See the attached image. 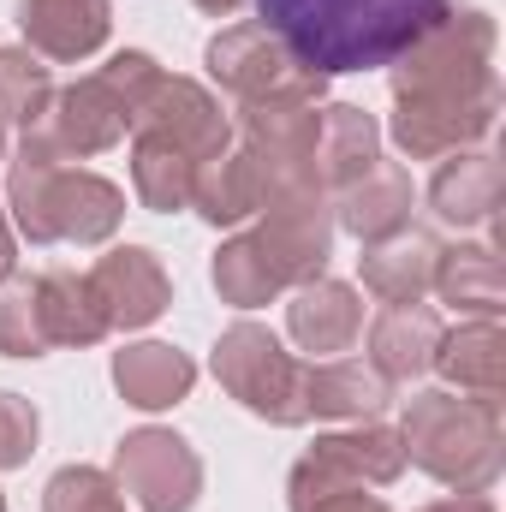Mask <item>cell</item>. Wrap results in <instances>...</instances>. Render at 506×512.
I'll use <instances>...</instances> for the list:
<instances>
[{
    "mask_svg": "<svg viewBox=\"0 0 506 512\" xmlns=\"http://www.w3.org/2000/svg\"><path fill=\"white\" fill-rule=\"evenodd\" d=\"M387 84H393V143L411 161H441L483 143L501 120L495 18L447 12L387 66Z\"/></svg>",
    "mask_w": 506,
    "mask_h": 512,
    "instance_id": "6da1fadb",
    "label": "cell"
},
{
    "mask_svg": "<svg viewBox=\"0 0 506 512\" xmlns=\"http://www.w3.org/2000/svg\"><path fill=\"white\" fill-rule=\"evenodd\" d=\"M447 12V0H256V24L322 78L393 66Z\"/></svg>",
    "mask_w": 506,
    "mask_h": 512,
    "instance_id": "7a4b0ae2",
    "label": "cell"
},
{
    "mask_svg": "<svg viewBox=\"0 0 506 512\" xmlns=\"http://www.w3.org/2000/svg\"><path fill=\"white\" fill-rule=\"evenodd\" d=\"M6 215L30 245H108L126 221V191L102 173L66 167V149L30 126L6 161Z\"/></svg>",
    "mask_w": 506,
    "mask_h": 512,
    "instance_id": "3957f363",
    "label": "cell"
},
{
    "mask_svg": "<svg viewBox=\"0 0 506 512\" xmlns=\"http://www.w3.org/2000/svg\"><path fill=\"white\" fill-rule=\"evenodd\" d=\"M405 465L423 477L459 489V495H489L506 465V435H501V405L489 399H459L447 387L417 393L399 423Z\"/></svg>",
    "mask_w": 506,
    "mask_h": 512,
    "instance_id": "277c9868",
    "label": "cell"
},
{
    "mask_svg": "<svg viewBox=\"0 0 506 512\" xmlns=\"http://www.w3.org/2000/svg\"><path fill=\"white\" fill-rule=\"evenodd\" d=\"M215 376L262 423H280V429L310 423L304 417V364L274 340V328H262L251 316L215 340Z\"/></svg>",
    "mask_w": 506,
    "mask_h": 512,
    "instance_id": "5b68a950",
    "label": "cell"
},
{
    "mask_svg": "<svg viewBox=\"0 0 506 512\" xmlns=\"http://www.w3.org/2000/svg\"><path fill=\"white\" fill-rule=\"evenodd\" d=\"M399 477H405V441H399V429L364 417L352 429L316 435V447L286 477V507H304V501L334 495V489H387Z\"/></svg>",
    "mask_w": 506,
    "mask_h": 512,
    "instance_id": "8992f818",
    "label": "cell"
},
{
    "mask_svg": "<svg viewBox=\"0 0 506 512\" xmlns=\"http://www.w3.org/2000/svg\"><path fill=\"white\" fill-rule=\"evenodd\" d=\"M203 66L209 78L233 96V102H262V96H298V102H322L328 96V78L298 66L292 48L262 30V24H233L221 30L209 48H203Z\"/></svg>",
    "mask_w": 506,
    "mask_h": 512,
    "instance_id": "52a82bcc",
    "label": "cell"
},
{
    "mask_svg": "<svg viewBox=\"0 0 506 512\" xmlns=\"http://www.w3.org/2000/svg\"><path fill=\"white\" fill-rule=\"evenodd\" d=\"M114 483L143 512H191L203 495V459L173 429H131L114 453Z\"/></svg>",
    "mask_w": 506,
    "mask_h": 512,
    "instance_id": "ba28073f",
    "label": "cell"
},
{
    "mask_svg": "<svg viewBox=\"0 0 506 512\" xmlns=\"http://www.w3.org/2000/svg\"><path fill=\"white\" fill-rule=\"evenodd\" d=\"M316 131H322V102H298V96L239 102V149L256 161L262 191L280 179H316Z\"/></svg>",
    "mask_w": 506,
    "mask_h": 512,
    "instance_id": "9c48e42d",
    "label": "cell"
},
{
    "mask_svg": "<svg viewBox=\"0 0 506 512\" xmlns=\"http://www.w3.org/2000/svg\"><path fill=\"white\" fill-rule=\"evenodd\" d=\"M131 131H149V137L173 143V149L191 155L197 167L233 149V120H227V108H221L203 84L167 78V72H161V84L149 90V102H143V114H137Z\"/></svg>",
    "mask_w": 506,
    "mask_h": 512,
    "instance_id": "30bf717a",
    "label": "cell"
},
{
    "mask_svg": "<svg viewBox=\"0 0 506 512\" xmlns=\"http://www.w3.org/2000/svg\"><path fill=\"white\" fill-rule=\"evenodd\" d=\"M131 126H137L131 108L120 102V90H114L102 72H90V78L54 90V102H48V114H42V131L66 149V161L108 155L114 143H126Z\"/></svg>",
    "mask_w": 506,
    "mask_h": 512,
    "instance_id": "8fae6325",
    "label": "cell"
},
{
    "mask_svg": "<svg viewBox=\"0 0 506 512\" xmlns=\"http://www.w3.org/2000/svg\"><path fill=\"white\" fill-rule=\"evenodd\" d=\"M84 280H90V292H96L108 328H149V322L173 304V280H167L161 256L143 251V245H120V251H108Z\"/></svg>",
    "mask_w": 506,
    "mask_h": 512,
    "instance_id": "7c38bea8",
    "label": "cell"
},
{
    "mask_svg": "<svg viewBox=\"0 0 506 512\" xmlns=\"http://www.w3.org/2000/svg\"><path fill=\"white\" fill-rule=\"evenodd\" d=\"M18 30L30 54H42L48 66H72L108 42L114 0H18Z\"/></svg>",
    "mask_w": 506,
    "mask_h": 512,
    "instance_id": "4fadbf2b",
    "label": "cell"
},
{
    "mask_svg": "<svg viewBox=\"0 0 506 512\" xmlns=\"http://www.w3.org/2000/svg\"><path fill=\"white\" fill-rule=\"evenodd\" d=\"M286 334L316 358H340L364 334V304H358V292L346 280H304V286H292Z\"/></svg>",
    "mask_w": 506,
    "mask_h": 512,
    "instance_id": "5bb4252c",
    "label": "cell"
},
{
    "mask_svg": "<svg viewBox=\"0 0 506 512\" xmlns=\"http://www.w3.org/2000/svg\"><path fill=\"white\" fill-rule=\"evenodd\" d=\"M501 197H506V173L501 155H489V149H459L429 179V209L447 227H489L501 215Z\"/></svg>",
    "mask_w": 506,
    "mask_h": 512,
    "instance_id": "9a60e30c",
    "label": "cell"
},
{
    "mask_svg": "<svg viewBox=\"0 0 506 512\" xmlns=\"http://www.w3.org/2000/svg\"><path fill=\"white\" fill-rule=\"evenodd\" d=\"M328 209H334V227H346V233L364 239V245L393 239V233L411 227V173H405L399 161H376L358 185L334 191Z\"/></svg>",
    "mask_w": 506,
    "mask_h": 512,
    "instance_id": "2e32d148",
    "label": "cell"
},
{
    "mask_svg": "<svg viewBox=\"0 0 506 512\" xmlns=\"http://www.w3.org/2000/svg\"><path fill=\"white\" fill-rule=\"evenodd\" d=\"M441 334L447 328H441V316L429 304H387L370 322V370L381 382H417L435 364Z\"/></svg>",
    "mask_w": 506,
    "mask_h": 512,
    "instance_id": "e0dca14e",
    "label": "cell"
},
{
    "mask_svg": "<svg viewBox=\"0 0 506 512\" xmlns=\"http://www.w3.org/2000/svg\"><path fill=\"white\" fill-rule=\"evenodd\" d=\"M429 370H441L447 387H459L465 399L501 405L506 399V334H501V322H483V316H477V322H465L459 334H441Z\"/></svg>",
    "mask_w": 506,
    "mask_h": 512,
    "instance_id": "ac0fdd59",
    "label": "cell"
},
{
    "mask_svg": "<svg viewBox=\"0 0 506 512\" xmlns=\"http://www.w3.org/2000/svg\"><path fill=\"white\" fill-rule=\"evenodd\" d=\"M376 161H381V126L352 102H328L322 131H316V179H322V191L334 197V191L358 185Z\"/></svg>",
    "mask_w": 506,
    "mask_h": 512,
    "instance_id": "d6986e66",
    "label": "cell"
},
{
    "mask_svg": "<svg viewBox=\"0 0 506 512\" xmlns=\"http://www.w3.org/2000/svg\"><path fill=\"white\" fill-rule=\"evenodd\" d=\"M435 256H441V245L429 233L405 227L393 239L364 245L358 268H364V286L376 292L381 304H423V292L435 286Z\"/></svg>",
    "mask_w": 506,
    "mask_h": 512,
    "instance_id": "ffe728a7",
    "label": "cell"
},
{
    "mask_svg": "<svg viewBox=\"0 0 506 512\" xmlns=\"http://www.w3.org/2000/svg\"><path fill=\"white\" fill-rule=\"evenodd\" d=\"M114 387H120V399L137 405V411H167V405H179L197 387V364L179 346L137 340L126 352H114Z\"/></svg>",
    "mask_w": 506,
    "mask_h": 512,
    "instance_id": "44dd1931",
    "label": "cell"
},
{
    "mask_svg": "<svg viewBox=\"0 0 506 512\" xmlns=\"http://www.w3.org/2000/svg\"><path fill=\"white\" fill-rule=\"evenodd\" d=\"M387 399H393V382H381L370 364H352V358L304 364V417H352V423H364Z\"/></svg>",
    "mask_w": 506,
    "mask_h": 512,
    "instance_id": "7402d4cb",
    "label": "cell"
},
{
    "mask_svg": "<svg viewBox=\"0 0 506 512\" xmlns=\"http://www.w3.org/2000/svg\"><path fill=\"white\" fill-rule=\"evenodd\" d=\"M429 292H441V304H453V310H471V316L495 322L506 310V268L495 256V245H453V251H441Z\"/></svg>",
    "mask_w": 506,
    "mask_h": 512,
    "instance_id": "603a6c76",
    "label": "cell"
},
{
    "mask_svg": "<svg viewBox=\"0 0 506 512\" xmlns=\"http://www.w3.org/2000/svg\"><path fill=\"white\" fill-rule=\"evenodd\" d=\"M36 310H42V334H48V346H96V340L108 334V316H102L90 280L72 274V268H48V274H36Z\"/></svg>",
    "mask_w": 506,
    "mask_h": 512,
    "instance_id": "cb8c5ba5",
    "label": "cell"
},
{
    "mask_svg": "<svg viewBox=\"0 0 506 512\" xmlns=\"http://www.w3.org/2000/svg\"><path fill=\"white\" fill-rule=\"evenodd\" d=\"M191 209H197L209 227H239V221H251L256 209H262V173H256V161L245 149H227V155L203 161L197 179H191Z\"/></svg>",
    "mask_w": 506,
    "mask_h": 512,
    "instance_id": "d4e9b609",
    "label": "cell"
},
{
    "mask_svg": "<svg viewBox=\"0 0 506 512\" xmlns=\"http://www.w3.org/2000/svg\"><path fill=\"white\" fill-rule=\"evenodd\" d=\"M191 179H197L191 155H179L173 143H161L149 131H131V191L143 209H155V215L191 209Z\"/></svg>",
    "mask_w": 506,
    "mask_h": 512,
    "instance_id": "484cf974",
    "label": "cell"
},
{
    "mask_svg": "<svg viewBox=\"0 0 506 512\" xmlns=\"http://www.w3.org/2000/svg\"><path fill=\"white\" fill-rule=\"evenodd\" d=\"M215 292L233 304V310H262V304H274L280 292H286V280H280V268L268 262V251L256 245L251 233H239V239H227L221 251H215Z\"/></svg>",
    "mask_w": 506,
    "mask_h": 512,
    "instance_id": "4316f807",
    "label": "cell"
},
{
    "mask_svg": "<svg viewBox=\"0 0 506 512\" xmlns=\"http://www.w3.org/2000/svg\"><path fill=\"white\" fill-rule=\"evenodd\" d=\"M48 102H54V72H48V60L30 54L24 42H18V48H0V126H18V131L42 126Z\"/></svg>",
    "mask_w": 506,
    "mask_h": 512,
    "instance_id": "83f0119b",
    "label": "cell"
},
{
    "mask_svg": "<svg viewBox=\"0 0 506 512\" xmlns=\"http://www.w3.org/2000/svg\"><path fill=\"white\" fill-rule=\"evenodd\" d=\"M42 310H36V280L30 274H0V358H42Z\"/></svg>",
    "mask_w": 506,
    "mask_h": 512,
    "instance_id": "f1b7e54d",
    "label": "cell"
},
{
    "mask_svg": "<svg viewBox=\"0 0 506 512\" xmlns=\"http://www.w3.org/2000/svg\"><path fill=\"white\" fill-rule=\"evenodd\" d=\"M42 512H126L120 501V483L96 465H66L48 477L42 489Z\"/></svg>",
    "mask_w": 506,
    "mask_h": 512,
    "instance_id": "f546056e",
    "label": "cell"
},
{
    "mask_svg": "<svg viewBox=\"0 0 506 512\" xmlns=\"http://www.w3.org/2000/svg\"><path fill=\"white\" fill-rule=\"evenodd\" d=\"M36 435H42V417L24 393H0V471H18L30 465L36 453Z\"/></svg>",
    "mask_w": 506,
    "mask_h": 512,
    "instance_id": "4dcf8cb0",
    "label": "cell"
},
{
    "mask_svg": "<svg viewBox=\"0 0 506 512\" xmlns=\"http://www.w3.org/2000/svg\"><path fill=\"white\" fill-rule=\"evenodd\" d=\"M292 512H393V507L376 501V495H364V489H334V495H316V501H304Z\"/></svg>",
    "mask_w": 506,
    "mask_h": 512,
    "instance_id": "1f68e13d",
    "label": "cell"
},
{
    "mask_svg": "<svg viewBox=\"0 0 506 512\" xmlns=\"http://www.w3.org/2000/svg\"><path fill=\"white\" fill-rule=\"evenodd\" d=\"M423 512H495L483 495H453V501H435V507H423Z\"/></svg>",
    "mask_w": 506,
    "mask_h": 512,
    "instance_id": "d6a6232c",
    "label": "cell"
},
{
    "mask_svg": "<svg viewBox=\"0 0 506 512\" xmlns=\"http://www.w3.org/2000/svg\"><path fill=\"white\" fill-rule=\"evenodd\" d=\"M12 268V221H6V203H0V274Z\"/></svg>",
    "mask_w": 506,
    "mask_h": 512,
    "instance_id": "836d02e7",
    "label": "cell"
},
{
    "mask_svg": "<svg viewBox=\"0 0 506 512\" xmlns=\"http://www.w3.org/2000/svg\"><path fill=\"white\" fill-rule=\"evenodd\" d=\"M191 6H203V12H209V18H233V12H239V6H245V0H191Z\"/></svg>",
    "mask_w": 506,
    "mask_h": 512,
    "instance_id": "e575fe53",
    "label": "cell"
},
{
    "mask_svg": "<svg viewBox=\"0 0 506 512\" xmlns=\"http://www.w3.org/2000/svg\"><path fill=\"white\" fill-rule=\"evenodd\" d=\"M0 167H6V137H0Z\"/></svg>",
    "mask_w": 506,
    "mask_h": 512,
    "instance_id": "d590c367",
    "label": "cell"
},
{
    "mask_svg": "<svg viewBox=\"0 0 506 512\" xmlns=\"http://www.w3.org/2000/svg\"><path fill=\"white\" fill-rule=\"evenodd\" d=\"M0 512H6V495H0Z\"/></svg>",
    "mask_w": 506,
    "mask_h": 512,
    "instance_id": "8d00e7d4",
    "label": "cell"
}]
</instances>
